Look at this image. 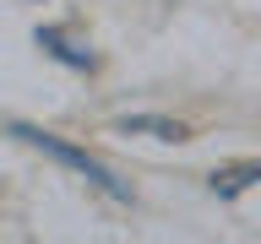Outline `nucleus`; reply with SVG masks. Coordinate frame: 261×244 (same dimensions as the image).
Returning <instances> with one entry per match:
<instances>
[{
    "mask_svg": "<svg viewBox=\"0 0 261 244\" xmlns=\"http://www.w3.org/2000/svg\"><path fill=\"white\" fill-rule=\"evenodd\" d=\"M11 136H22L28 146L49 152V158H55V163H65V168H76V174H82V179H93V185H98L103 195H114V201H130V190H125V185H120V179H114V174H109V168H103L98 158H87L82 146H65L60 136H44V130H33V125H11Z\"/></svg>",
    "mask_w": 261,
    "mask_h": 244,
    "instance_id": "f257e3e1",
    "label": "nucleus"
},
{
    "mask_svg": "<svg viewBox=\"0 0 261 244\" xmlns=\"http://www.w3.org/2000/svg\"><path fill=\"white\" fill-rule=\"evenodd\" d=\"M33 44L44 49V54H55L60 65H71V71H93V54H87V49H76L60 27H38V33H33Z\"/></svg>",
    "mask_w": 261,
    "mask_h": 244,
    "instance_id": "f03ea898",
    "label": "nucleus"
},
{
    "mask_svg": "<svg viewBox=\"0 0 261 244\" xmlns=\"http://www.w3.org/2000/svg\"><path fill=\"white\" fill-rule=\"evenodd\" d=\"M114 130H125V136H158V141H185V125L179 119H158V114H125Z\"/></svg>",
    "mask_w": 261,
    "mask_h": 244,
    "instance_id": "7ed1b4c3",
    "label": "nucleus"
},
{
    "mask_svg": "<svg viewBox=\"0 0 261 244\" xmlns=\"http://www.w3.org/2000/svg\"><path fill=\"white\" fill-rule=\"evenodd\" d=\"M261 179V163H234V168H218L212 174V190L218 195H240V190H250Z\"/></svg>",
    "mask_w": 261,
    "mask_h": 244,
    "instance_id": "20e7f679",
    "label": "nucleus"
}]
</instances>
